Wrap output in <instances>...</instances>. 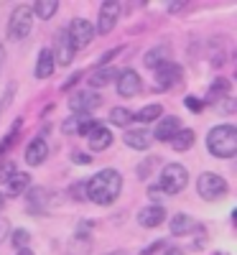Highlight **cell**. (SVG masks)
Listing matches in <instances>:
<instances>
[{
    "mask_svg": "<svg viewBox=\"0 0 237 255\" xmlns=\"http://www.w3.org/2000/svg\"><path fill=\"white\" fill-rule=\"evenodd\" d=\"M79 77H82V74H79V72H77V74H74V77H69V79H67V82H64V90H69V87H72V84H74V82H77V79H79Z\"/></svg>",
    "mask_w": 237,
    "mask_h": 255,
    "instance_id": "cell-37",
    "label": "cell"
},
{
    "mask_svg": "<svg viewBox=\"0 0 237 255\" xmlns=\"http://www.w3.org/2000/svg\"><path fill=\"white\" fill-rule=\"evenodd\" d=\"M95 125H97V120H92V118H87V115H74V118H69V120H64L61 130L67 133V135H72V133H90Z\"/></svg>",
    "mask_w": 237,
    "mask_h": 255,
    "instance_id": "cell-14",
    "label": "cell"
},
{
    "mask_svg": "<svg viewBox=\"0 0 237 255\" xmlns=\"http://www.w3.org/2000/svg\"><path fill=\"white\" fill-rule=\"evenodd\" d=\"M72 197H74V199H84V181H77V184L72 186Z\"/></svg>",
    "mask_w": 237,
    "mask_h": 255,
    "instance_id": "cell-32",
    "label": "cell"
},
{
    "mask_svg": "<svg viewBox=\"0 0 237 255\" xmlns=\"http://www.w3.org/2000/svg\"><path fill=\"white\" fill-rule=\"evenodd\" d=\"M181 130V120L179 118H174V115H168V118H163L158 125H156V133H150V135H153L156 140H171V138H174L176 133Z\"/></svg>",
    "mask_w": 237,
    "mask_h": 255,
    "instance_id": "cell-13",
    "label": "cell"
},
{
    "mask_svg": "<svg viewBox=\"0 0 237 255\" xmlns=\"http://www.w3.org/2000/svg\"><path fill=\"white\" fill-rule=\"evenodd\" d=\"M72 158H74L79 166H87V163H90V156H84V153H74Z\"/></svg>",
    "mask_w": 237,
    "mask_h": 255,
    "instance_id": "cell-35",
    "label": "cell"
},
{
    "mask_svg": "<svg viewBox=\"0 0 237 255\" xmlns=\"http://www.w3.org/2000/svg\"><path fill=\"white\" fill-rule=\"evenodd\" d=\"M18 130H20V120L15 123V130H10V133H8V135L3 138V140H0V156H3V153L8 151V148L13 145V140H15V135H18Z\"/></svg>",
    "mask_w": 237,
    "mask_h": 255,
    "instance_id": "cell-29",
    "label": "cell"
},
{
    "mask_svg": "<svg viewBox=\"0 0 237 255\" xmlns=\"http://www.w3.org/2000/svg\"><path fill=\"white\" fill-rule=\"evenodd\" d=\"M120 189H122V176L115 168H105L90 181H84V197L92 199L95 204H113L120 197Z\"/></svg>",
    "mask_w": 237,
    "mask_h": 255,
    "instance_id": "cell-1",
    "label": "cell"
},
{
    "mask_svg": "<svg viewBox=\"0 0 237 255\" xmlns=\"http://www.w3.org/2000/svg\"><path fill=\"white\" fill-rule=\"evenodd\" d=\"M197 230V220L189 217V215H174L171 217V232H174L176 238L181 235H189V232Z\"/></svg>",
    "mask_w": 237,
    "mask_h": 255,
    "instance_id": "cell-18",
    "label": "cell"
},
{
    "mask_svg": "<svg viewBox=\"0 0 237 255\" xmlns=\"http://www.w3.org/2000/svg\"><path fill=\"white\" fill-rule=\"evenodd\" d=\"M148 194H150V197L156 199V197H158V186H150V189H148Z\"/></svg>",
    "mask_w": 237,
    "mask_h": 255,
    "instance_id": "cell-39",
    "label": "cell"
},
{
    "mask_svg": "<svg viewBox=\"0 0 237 255\" xmlns=\"http://www.w3.org/2000/svg\"><path fill=\"white\" fill-rule=\"evenodd\" d=\"M118 15H120V5L115 0H105L100 5V20H97V31L100 33H110L118 23Z\"/></svg>",
    "mask_w": 237,
    "mask_h": 255,
    "instance_id": "cell-9",
    "label": "cell"
},
{
    "mask_svg": "<svg viewBox=\"0 0 237 255\" xmlns=\"http://www.w3.org/2000/svg\"><path fill=\"white\" fill-rule=\"evenodd\" d=\"M118 54H120V49H110V51H107V54H105V56L100 59V67H105V64H107V61H110V59H115Z\"/></svg>",
    "mask_w": 237,
    "mask_h": 255,
    "instance_id": "cell-33",
    "label": "cell"
},
{
    "mask_svg": "<svg viewBox=\"0 0 237 255\" xmlns=\"http://www.w3.org/2000/svg\"><path fill=\"white\" fill-rule=\"evenodd\" d=\"M3 61H5V49H3V44H0V67H3Z\"/></svg>",
    "mask_w": 237,
    "mask_h": 255,
    "instance_id": "cell-40",
    "label": "cell"
},
{
    "mask_svg": "<svg viewBox=\"0 0 237 255\" xmlns=\"http://www.w3.org/2000/svg\"><path fill=\"white\" fill-rule=\"evenodd\" d=\"M51 74H54V54H51V49H41L38 61H36V77L46 79Z\"/></svg>",
    "mask_w": 237,
    "mask_h": 255,
    "instance_id": "cell-21",
    "label": "cell"
},
{
    "mask_svg": "<svg viewBox=\"0 0 237 255\" xmlns=\"http://www.w3.org/2000/svg\"><path fill=\"white\" fill-rule=\"evenodd\" d=\"M230 87H232V82H230V79H225V77H220V79L209 87V102H214V105L222 102V100L230 95Z\"/></svg>",
    "mask_w": 237,
    "mask_h": 255,
    "instance_id": "cell-23",
    "label": "cell"
},
{
    "mask_svg": "<svg viewBox=\"0 0 237 255\" xmlns=\"http://www.w3.org/2000/svg\"><path fill=\"white\" fill-rule=\"evenodd\" d=\"M163 255H184V250H181V248H176V245H174V248H168V250H166V253H163Z\"/></svg>",
    "mask_w": 237,
    "mask_h": 255,
    "instance_id": "cell-38",
    "label": "cell"
},
{
    "mask_svg": "<svg viewBox=\"0 0 237 255\" xmlns=\"http://www.w3.org/2000/svg\"><path fill=\"white\" fill-rule=\"evenodd\" d=\"M150 140H153V135H150L148 130H143V128L125 133V143L130 145V148H135V151H145V148L150 145Z\"/></svg>",
    "mask_w": 237,
    "mask_h": 255,
    "instance_id": "cell-19",
    "label": "cell"
},
{
    "mask_svg": "<svg viewBox=\"0 0 237 255\" xmlns=\"http://www.w3.org/2000/svg\"><path fill=\"white\" fill-rule=\"evenodd\" d=\"M197 191H199V197L207 199V202H217L227 194V181L217 174H202L197 179Z\"/></svg>",
    "mask_w": 237,
    "mask_h": 255,
    "instance_id": "cell-5",
    "label": "cell"
},
{
    "mask_svg": "<svg viewBox=\"0 0 237 255\" xmlns=\"http://www.w3.org/2000/svg\"><path fill=\"white\" fill-rule=\"evenodd\" d=\"M5 235H8V222H5V220H0V243H3Z\"/></svg>",
    "mask_w": 237,
    "mask_h": 255,
    "instance_id": "cell-36",
    "label": "cell"
},
{
    "mask_svg": "<svg viewBox=\"0 0 237 255\" xmlns=\"http://www.w3.org/2000/svg\"><path fill=\"white\" fill-rule=\"evenodd\" d=\"M194 140H197V133L189 130V128H181V130L171 138V145H174L176 151H189V148L194 145Z\"/></svg>",
    "mask_w": 237,
    "mask_h": 255,
    "instance_id": "cell-22",
    "label": "cell"
},
{
    "mask_svg": "<svg viewBox=\"0 0 237 255\" xmlns=\"http://www.w3.org/2000/svg\"><path fill=\"white\" fill-rule=\"evenodd\" d=\"M110 120H113L115 125L125 128V125H130L135 118H133V113H130V110H125V108H113V110H110Z\"/></svg>",
    "mask_w": 237,
    "mask_h": 255,
    "instance_id": "cell-26",
    "label": "cell"
},
{
    "mask_svg": "<svg viewBox=\"0 0 237 255\" xmlns=\"http://www.w3.org/2000/svg\"><path fill=\"white\" fill-rule=\"evenodd\" d=\"M56 8H59V3L56 0H38V3H33V15H38L41 20H46V18H51L54 13H56Z\"/></svg>",
    "mask_w": 237,
    "mask_h": 255,
    "instance_id": "cell-24",
    "label": "cell"
},
{
    "mask_svg": "<svg viewBox=\"0 0 237 255\" xmlns=\"http://www.w3.org/2000/svg\"><path fill=\"white\" fill-rule=\"evenodd\" d=\"M10 243H13V248H18V250H26V245L31 243V235H28L26 230H13Z\"/></svg>",
    "mask_w": 237,
    "mask_h": 255,
    "instance_id": "cell-28",
    "label": "cell"
},
{
    "mask_svg": "<svg viewBox=\"0 0 237 255\" xmlns=\"http://www.w3.org/2000/svg\"><path fill=\"white\" fill-rule=\"evenodd\" d=\"M107 255H127V253H122V250H118V253H107Z\"/></svg>",
    "mask_w": 237,
    "mask_h": 255,
    "instance_id": "cell-43",
    "label": "cell"
},
{
    "mask_svg": "<svg viewBox=\"0 0 237 255\" xmlns=\"http://www.w3.org/2000/svg\"><path fill=\"white\" fill-rule=\"evenodd\" d=\"M46 156H49V145H46V140H44V138H33V140L28 143V148H26V163L38 166V163H44V161H46Z\"/></svg>",
    "mask_w": 237,
    "mask_h": 255,
    "instance_id": "cell-15",
    "label": "cell"
},
{
    "mask_svg": "<svg viewBox=\"0 0 237 255\" xmlns=\"http://www.w3.org/2000/svg\"><path fill=\"white\" fill-rule=\"evenodd\" d=\"M217 110H220L222 115H230V113H235V100H232V97H225L222 102H217Z\"/></svg>",
    "mask_w": 237,
    "mask_h": 255,
    "instance_id": "cell-30",
    "label": "cell"
},
{
    "mask_svg": "<svg viewBox=\"0 0 237 255\" xmlns=\"http://www.w3.org/2000/svg\"><path fill=\"white\" fill-rule=\"evenodd\" d=\"M186 184H189L186 168L181 163H166L156 186H158V191H163V194H179Z\"/></svg>",
    "mask_w": 237,
    "mask_h": 255,
    "instance_id": "cell-3",
    "label": "cell"
},
{
    "mask_svg": "<svg viewBox=\"0 0 237 255\" xmlns=\"http://www.w3.org/2000/svg\"><path fill=\"white\" fill-rule=\"evenodd\" d=\"M100 95L95 90H84V92H74L72 100H69V108L74 115H84V113H90L95 108H100Z\"/></svg>",
    "mask_w": 237,
    "mask_h": 255,
    "instance_id": "cell-8",
    "label": "cell"
},
{
    "mask_svg": "<svg viewBox=\"0 0 237 255\" xmlns=\"http://www.w3.org/2000/svg\"><path fill=\"white\" fill-rule=\"evenodd\" d=\"M181 77H184V72H181L179 64H174V61H163V64H158V67H156L153 90L166 92V90H171V87H176V84H181Z\"/></svg>",
    "mask_w": 237,
    "mask_h": 255,
    "instance_id": "cell-6",
    "label": "cell"
},
{
    "mask_svg": "<svg viewBox=\"0 0 237 255\" xmlns=\"http://www.w3.org/2000/svg\"><path fill=\"white\" fill-rule=\"evenodd\" d=\"M138 123H153L161 118V105H148V108H143L138 115H133Z\"/></svg>",
    "mask_w": 237,
    "mask_h": 255,
    "instance_id": "cell-27",
    "label": "cell"
},
{
    "mask_svg": "<svg viewBox=\"0 0 237 255\" xmlns=\"http://www.w3.org/2000/svg\"><path fill=\"white\" fill-rule=\"evenodd\" d=\"M166 220V209L161 204H148L138 212V225L140 227H158Z\"/></svg>",
    "mask_w": 237,
    "mask_h": 255,
    "instance_id": "cell-12",
    "label": "cell"
},
{
    "mask_svg": "<svg viewBox=\"0 0 237 255\" xmlns=\"http://www.w3.org/2000/svg\"><path fill=\"white\" fill-rule=\"evenodd\" d=\"M184 102H186V108H189L191 113H202V110H204V102H202V100H197V97H191V95H189Z\"/></svg>",
    "mask_w": 237,
    "mask_h": 255,
    "instance_id": "cell-31",
    "label": "cell"
},
{
    "mask_svg": "<svg viewBox=\"0 0 237 255\" xmlns=\"http://www.w3.org/2000/svg\"><path fill=\"white\" fill-rule=\"evenodd\" d=\"M163 245H166L163 240H158V243H150V248H145L140 255H150V253H156V250H158V248H163Z\"/></svg>",
    "mask_w": 237,
    "mask_h": 255,
    "instance_id": "cell-34",
    "label": "cell"
},
{
    "mask_svg": "<svg viewBox=\"0 0 237 255\" xmlns=\"http://www.w3.org/2000/svg\"><path fill=\"white\" fill-rule=\"evenodd\" d=\"M115 82H118V92L122 97H133V95L140 92V77H138L135 69H122Z\"/></svg>",
    "mask_w": 237,
    "mask_h": 255,
    "instance_id": "cell-10",
    "label": "cell"
},
{
    "mask_svg": "<svg viewBox=\"0 0 237 255\" xmlns=\"http://www.w3.org/2000/svg\"><path fill=\"white\" fill-rule=\"evenodd\" d=\"M207 148L217 158H232L237 153V128L235 125H217L207 135Z\"/></svg>",
    "mask_w": 237,
    "mask_h": 255,
    "instance_id": "cell-2",
    "label": "cell"
},
{
    "mask_svg": "<svg viewBox=\"0 0 237 255\" xmlns=\"http://www.w3.org/2000/svg\"><path fill=\"white\" fill-rule=\"evenodd\" d=\"M118 69H113V67H100V69H95L92 74H90V87L95 90V87H105V84H110V82H115L118 79Z\"/></svg>",
    "mask_w": 237,
    "mask_h": 255,
    "instance_id": "cell-20",
    "label": "cell"
},
{
    "mask_svg": "<svg viewBox=\"0 0 237 255\" xmlns=\"http://www.w3.org/2000/svg\"><path fill=\"white\" fill-rule=\"evenodd\" d=\"M166 51H168V46H158V49H150V51L145 54V67H148V69H156L158 64L168 61V59H166Z\"/></svg>",
    "mask_w": 237,
    "mask_h": 255,
    "instance_id": "cell-25",
    "label": "cell"
},
{
    "mask_svg": "<svg viewBox=\"0 0 237 255\" xmlns=\"http://www.w3.org/2000/svg\"><path fill=\"white\" fill-rule=\"evenodd\" d=\"M110 143H113V133L107 130L105 125H95L92 130H90V148H92L95 153L105 151V148H110Z\"/></svg>",
    "mask_w": 237,
    "mask_h": 255,
    "instance_id": "cell-16",
    "label": "cell"
},
{
    "mask_svg": "<svg viewBox=\"0 0 237 255\" xmlns=\"http://www.w3.org/2000/svg\"><path fill=\"white\" fill-rule=\"evenodd\" d=\"M33 28V10L31 5H18L10 13V23H8V38L10 41H23Z\"/></svg>",
    "mask_w": 237,
    "mask_h": 255,
    "instance_id": "cell-4",
    "label": "cell"
},
{
    "mask_svg": "<svg viewBox=\"0 0 237 255\" xmlns=\"http://www.w3.org/2000/svg\"><path fill=\"white\" fill-rule=\"evenodd\" d=\"M67 36H69L72 49L79 51V49H84V46H90V41H92V36H95V26L90 23L87 18H74L72 26H69V31H67Z\"/></svg>",
    "mask_w": 237,
    "mask_h": 255,
    "instance_id": "cell-7",
    "label": "cell"
},
{
    "mask_svg": "<svg viewBox=\"0 0 237 255\" xmlns=\"http://www.w3.org/2000/svg\"><path fill=\"white\" fill-rule=\"evenodd\" d=\"M3 207H5V194L0 191V209H3Z\"/></svg>",
    "mask_w": 237,
    "mask_h": 255,
    "instance_id": "cell-41",
    "label": "cell"
},
{
    "mask_svg": "<svg viewBox=\"0 0 237 255\" xmlns=\"http://www.w3.org/2000/svg\"><path fill=\"white\" fill-rule=\"evenodd\" d=\"M5 191H8V197H20L23 191L28 189V184H31V179H28V174H23V171H13L8 179H5Z\"/></svg>",
    "mask_w": 237,
    "mask_h": 255,
    "instance_id": "cell-17",
    "label": "cell"
},
{
    "mask_svg": "<svg viewBox=\"0 0 237 255\" xmlns=\"http://www.w3.org/2000/svg\"><path fill=\"white\" fill-rule=\"evenodd\" d=\"M15 255H33V253H31V250H28V248H26V250H18V253H15Z\"/></svg>",
    "mask_w": 237,
    "mask_h": 255,
    "instance_id": "cell-42",
    "label": "cell"
},
{
    "mask_svg": "<svg viewBox=\"0 0 237 255\" xmlns=\"http://www.w3.org/2000/svg\"><path fill=\"white\" fill-rule=\"evenodd\" d=\"M54 61H59L61 67H67V64L72 61V56H74V49H72V44H69V36H67V31H59L56 33V41H54Z\"/></svg>",
    "mask_w": 237,
    "mask_h": 255,
    "instance_id": "cell-11",
    "label": "cell"
}]
</instances>
